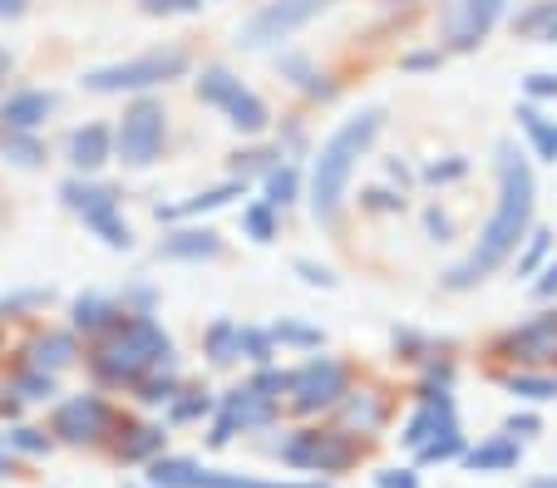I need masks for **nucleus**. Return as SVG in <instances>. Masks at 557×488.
Here are the masks:
<instances>
[{
    "instance_id": "aec40b11",
    "label": "nucleus",
    "mask_w": 557,
    "mask_h": 488,
    "mask_svg": "<svg viewBox=\"0 0 557 488\" xmlns=\"http://www.w3.org/2000/svg\"><path fill=\"white\" fill-rule=\"evenodd\" d=\"M267 202H272V208H292V202H296V168H292V163L267 168Z\"/></svg>"
},
{
    "instance_id": "6e6552de",
    "label": "nucleus",
    "mask_w": 557,
    "mask_h": 488,
    "mask_svg": "<svg viewBox=\"0 0 557 488\" xmlns=\"http://www.w3.org/2000/svg\"><path fill=\"white\" fill-rule=\"evenodd\" d=\"M109 425V410L99 395H79V400H70L60 410V420H54V429H60L64 439H99Z\"/></svg>"
},
{
    "instance_id": "c03bdc74",
    "label": "nucleus",
    "mask_w": 557,
    "mask_h": 488,
    "mask_svg": "<svg viewBox=\"0 0 557 488\" xmlns=\"http://www.w3.org/2000/svg\"><path fill=\"white\" fill-rule=\"evenodd\" d=\"M430 64H440V54H410V60H405V70H430Z\"/></svg>"
},
{
    "instance_id": "79ce46f5",
    "label": "nucleus",
    "mask_w": 557,
    "mask_h": 488,
    "mask_svg": "<svg viewBox=\"0 0 557 488\" xmlns=\"http://www.w3.org/2000/svg\"><path fill=\"white\" fill-rule=\"evenodd\" d=\"M508 429H513V435H518V429H523V435H533L537 420H533V414H513V420H508Z\"/></svg>"
},
{
    "instance_id": "4be33fe9",
    "label": "nucleus",
    "mask_w": 557,
    "mask_h": 488,
    "mask_svg": "<svg viewBox=\"0 0 557 488\" xmlns=\"http://www.w3.org/2000/svg\"><path fill=\"white\" fill-rule=\"evenodd\" d=\"M508 390L523 395V400H553L557 380H553V375H513V380H508Z\"/></svg>"
},
{
    "instance_id": "39448f33",
    "label": "nucleus",
    "mask_w": 557,
    "mask_h": 488,
    "mask_svg": "<svg viewBox=\"0 0 557 488\" xmlns=\"http://www.w3.org/2000/svg\"><path fill=\"white\" fill-rule=\"evenodd\" d=\"M114 149L128 168H148V163L158 159V149H163V104L138 99V104L124 114V124H119Z\"/></svg>"
},
{
    "instance_id": "c9c22d12",
    "label": "nucleus",
    "mask_w": 557,
    "mask_h": 488,
    "mask_svg": "<svg viewBox=\"0 0 557 488\" xmlns=\"http://www.w3.org/2000/svg\"><path fill=\"white\" fill-rule=\"evenodd\" d=\"M424 227H430V237H434V242H449V233H454V227H449V217H444V213H434V208H430V213H424Z\"/></svg>"
},
{
    "instance_id": "f257e3e1",
    "label": "nucleus",
    "mask_w": 557,
    "mask_h": 488,
    "mask_svg": "<svg viewBox=\"0 0 557 488\" xmlns=\"http://www.w3.org/2000/svg\"><path fill=\"white\" fill-rule=\"evenodd\" d=\"M528 217H533V168H528V159L513 143H498V208H494V217H488V227L469 262L444 272V287L469 291L473 281H484L508 252H518V242H523V233H528Z\"/></svg>"
},
{
    "instance_id": "4468645a",
    "label": "nucleus",
    "mask_w": 557,
    "mask_h": 488,
    "mask_svg": "<svg viewBox=\"0 0 557 488\" xmlns=\"http://www.w3.org/2000/svg\"><path fill=\"white\" fill-rule=\"evenodd\" d=\"M237 183H222V188H212V192H198V198H188V202H178V208H158V223H178V217H198V213H212V208H227L232 198H237Z\"/></svg>"
},
{
    "instance_id": "4c0bfd02",
    "label": "nucleus",
    "mask_w": 557,
    "mask_h": 488,
    "mask_svg": "<svg viewBox=\"0 0 557 488\" xmlns=\"http://www.w3.org/2000/svg\"><path fill=\"white\" fill-rule=\"evenodd\" d=\"M380 488H414V474H405V468H385V474H380Z\"/></svg>"
},
{
    "instance_id": "393cba45",
    "label": "nucleus",
    "mask_w": 557,
    "mask_h": 488,
    "mask_svg": "<svg viewBox=\"0 0 557 488\" xmlns=\"http://www.w3.org/2000/svg\"><path fill=\"white\" fill-rule=\"evenodd\" d=\"M74 355V346H70V336H50V340H35V361H50V365H64Z\"/></svg>"
},
{
    "instance_id": "20e7f679",
    "label": "nucleus",
    "mask_w": 557,
    "mask_h": 488,
    "mask_svg": "<svg viewBox=\"0 0 557 488\" xmlns=\"http://www.w3.org/2000/svg\"><path fill=\"white\" fill-rule=\"evenodd\" d=\"M60 198L70 202L74 213H85V227H95L99 237H104L114 252H124L134 237H128V223L119 217V192L114 188H104V183H64L60 188Z\"/></svg>"
},
{
    "instance_id": "72a5a7b5",
    "label": "nucleus",
    "mask_w": 557,
    "mask_h": 488,
    "mask_svg": "<svg viewBox=\"0 0 557 488\" xmlns=\"http://www.w3.org/2000/svg\"><path fill=\"white\" fill-rule=\"evenodd\" d=\"M296 272H301V281H311V287H336V276L315 262H296Z\"/></svg>"
},
{
    "instance_id": "a19ab883",
    "label": "nucleus",
    "mask_w": 557,
    "mask_h": 488,
    "mask_svg": "<svg viewBox=\"0 0 557 488\" xmlns=\"http://www.w3.org/2000/svg\"><path fill=\"white\" fill-rule=\"evenodd\" d=\"M366 198H370V208H400V198H395V192H366Z\"/></svg>"
},
{
    "instance_id": "c85d7f7f",
    "label": "nucleus",
    "mask_w": 557,
    "mask_h": 488,
    "mask_svg": "<svg viewBox=\"0 0 557 488\" xmlns=\"http://www.w3.org/2000/svg\"><path fill=\"white\" fill-rule=\"evenodd\" d=\"M158 445H163V435H158V429H134V439L124 445V459H144V454H153Z\"/></svg>"
},
{
    "instance_id": "f03ea898",
    "label": "nucleus",
    "mask_w": 557,
    "mask_h": 488,
    "mask_svg": "<svg viewBox=\"0 0 557 488\" xmlns=\"http://www.w3.org/2000/svg\"><path fill=\"white\" fill-rule=\"evenodd\" d=\"M380 128H385V109H360L356 118H346V124L326 138V149H321L315 173H311V213H315V223H336L341 198H346V183H350V173H356V159L375 143Z\"/></svg>"
},
{
    "instance_id": "ea45409f",
    "label": "nucleus",
    "mask_w": 557,
    "mask_h": 488,
    "mask_svg": "<svg viewBox=\"0 0 557 488\" xmlns=\"http://www.w3.org/2000/svg\"><path fill=\"white\" fill-rule=\"evenodd\" d=\"M537 297H557V266H547L543 281H537Z\"/></svg>"
},
{
    "instance_id": "412c9836",
    "label": "nucleus",
    "mask_w": 557,
    "mask_h": 488,
    "mask_svg": "<svg viewBox=\"0 0 557 488\" xmlns=\"http://www.w3.org/2000/svg\"><path fill=\"white\" fill-rule=\"evenodd\" d=\"M508 464H518L513 439H494V445H484V449H473L469 454V468H508Z\"/></svg>"
},
{
    "instance_id": "e433bc0d",
    "label": "nucleus",
    "mask_w": 557,
    "mask_h": 488,
    "mask_svg": "<svg viewBox=\"0 0 557 488\" xmlns=\"http://www.w3.org/2000/svg\"><path fill=\"white\" fill-rule=\"evenodd\" d=\"M198 414H208V400H183V404H173V420H198Z\"/></svg>"
},
{
    "instance_id": "1a4fd4ad",
    "label": "nucleus",
    "mask_w": 557,
    "mask_h": 488,
    "mask_svg": "<svg viewBox=\"0 0 557 488\" xmlns=\"http://www.w3.org/2000/svg\"><path fill=\"white\" fill-rule=\"evenodd\" d=\"M114 159V134H109L104 124H85L70 134V163L79 173H95L104 168V163Z\"/></svg>"
},
{
    "instance_id": "b1692460",
    "label": "nucleus",
    "mask_w": 557,
    "mask_h": 488,
    "mask_svg": "<svg viewBox=\"0 0 557 488\" xmlns=\"http://www.w3.org/2000/svg\"><path fill=\"white\" fill-rule=\"evenodd\" d=\"M282 70H286V75H296V85H301V89H311V95H331V85H315V79H321V75H315V70L301 60V54H286V60H282Z\"/></svg>"
},
{
    "instance_id": "f3484780",
    "label": "nucleus",
    "mask_w": 557,
    "mask_h": 488,
    "mask_svg": "<svg viewBox=\"0 0 557 488\" xmlns=\"http://www.w3.org/2000/svg\"><path fill=\"white\" fill-rule=\"evenodd\" d=\"M227 118H232V128H243V134H262L267 128V104L252 95V89H243V95L227 104Z\"/></svg>"
},
{
    "instance_id": "f8f14e48",
    "label": "nucleus",
    "mask_w": 557,
    "mask_h": 488,
    "mask_svg": "<svg viewBox=\"0 0 557 488\" xmlns=\"http://www.w3.org/2000/svg\"><path fill=\"white\" fill-rule=\"evenodd\" d=\"M282 459L286 464H301V468H336V464H346L350 459V449L346 445H326L321 435H301V439H292V445L282 449Z\"/></svg>"
},
{
    "instance_id": "58836bf2",
    "label": "nucleus",
    "mask_w": 557,
    "mask_h": 488,
    "mask_svg": "<svg viewBox=\"0 0 557 488\" xmlns=\"http://www.w3.org/2000/svg\"><path fill=\"white\" fill-rule=\"evenodd\" d=\"M54 385H50V375H30V380H25V395H30V400H40V395H50Z\"/></svg>"
},
{
    "instance_id": "7ed1b4c3",
    "label": "nucleus",
    "mask_w": 557,
    "mask_h": 488,
    "mask_svg": "<svg viewBox=\"0 0 557 488\" xmlns=\"http://www.w3.org/2000/svg\"><path fill=\"white\" fill-rule=\"evenodd\" d=\"M188 70V54L183 50H153V54H138V60L124 64H104V70H89L85 89L89 95H134V89H153V85H169Z\"/></svg>"
},
{
    "instance_id": "423d86ee",
    "label": "nucleus",
    "mask_w": 557,
    "mask_h": 488,
    "mask_svg": "<svg viewBox=\"0 0 557 488\" xmlns=\"http://www.w3.org/2000/svg\"><path fill=\"white\" fill-rule=\"evenodd\" d=\"M331 0H276V5H267V11H257L252 21H247V30H243V40L247 45H272V40H282V35H292V30H301L311 15H321Z\"/></svg>"
},
{
    "instance_id": "6ab92c4d",
    "label": "nucleus",
    "mask_w": 557,
    "mask_h": 488,
    "mask_svg": "<svg viewBox=\"0 0 557 488\" xmlns=\"http://www.w3.org/2000/svg\"><path fill=\"white\" fill-rule=\"evenodd\" d=\"M114 321V301L109 297H79L74 301V326H85V330H99Z\"/></svg>"
},
{
    "instance_id": "c756f323",
    "label": "nucleus",
    "mask_w": 557,
    "mask_h": 488,
    "mask_svg": "<svg viewBox=\"0 0 557 488\" xmlns=\"http://www.w3.org/2000/svg\"><path fill=\"white\" fill-rule=\"evenodd\" d=\"M547 247H553V233H533V242H528V252L518 256V272H523V276L533 272V266L547 256Z\"/></svg>"
},
{
    "instance_id": "473e14b6",
    "label": "nucleus",
    "mask_w": 557,
    "mask_h": 488,
    "mask_svg": "<svg viewBox=\"0 0 557 488\" xmlns=\"http://www.w3.org/2000/svg\"><path fill=\"white\" fill-rule=\"evenodd\" d=\"M243 351L252 355V361H267V355H272V340H267L262 330H243Z\"/></svg>"
},
{
    "instance_id": "f704fd0d",
    "label": "nucleus",
    "mask_w": 557,
    "mask_h": 488,
    "mask_svg": "<svg viewBox=\"0 0 557 488\" xmlns=\"http://www.w3.org/2000/svg\"><path fill=\"white\" fill-rule=\"evenodd\" d=\"M528 99H557V75H533L528 79Z\"/></svg>"
},
{
    "instance_id": "cd10ccee",
    "label": "nucleus",
    "mask_w": 557,
    "mask_h": 488,
    "mask_svg": "<svg viewBox=\"0 0 557 488\" xmlns=\"http://www.w3.org/2000/svg\"><path fill=\"white\" fill-rule=\"evenodd\" d=\"M459 449H463L459 429H444V435H440V439H430V445H424L420 454H424V459H454V454H459Z\"/></svg>"
},
{
    "instance_id": "9d476101",
    "label": "nucleus",
    "mask_w": 557,
    "mask_h": 488,
    "mask_svg": "<svg viewBox=\"0 0 557 488\" xmlns=\"http://www.w3.org/2000/svg\"><path fill=\"white\" fill-rule=\"evenodd\" d=\"M218 252H222V237L212 227H183V233L158 242V256H173V262H198V256H218Z\"/></svg>"
},
{
    "instance_id": "5701e85b",
    "label": "nucleus",
    "mask_w": 557,
    "mask_h": 488,
    "mask_svg": "<svg viewBox=\"0 0 557 488\" xmlns=\"http://www.w3.org/2000/svg\"><path fill=\"white\" fill-rule=\"evenodd\" d=\"M243 227L252 233V242H272V233H276L272 202H257V208H247V213H243Z\"/></svg>"
},
{
    "instance_id": "ddd939ff",
    "label": "nucleus",
    "mask_w": 557,
    "mask_h": 488,
    "mask_svg": "<svg viewBox=\"0 0 557 488\" xmlns=\"http://www.w3.org/2000/svg\"><path fill=\"white\" fill-rule=\"evenodd\" d=\"M504 15V0H463V21L454 25V45H479L488 30H494V21Z\"/></svg>"
},
{
    "instance_id": "dca6fc26",
    "label": "nucleus",
    "mask_w": 557,
    "mask_h": 488,
    "mask_svg": "<svg viewBox=\"0 0 557 488\" xmlns=\"http://www.w3.org/2000/svg\"><path fill=\"white\" fill-rule=\"evenodd\" d=\"M54 109V95H40V89H30V95H15L11 104H5V118H11L15 128H35L45 114Z\"/></svg>"
},
{
    "instance_id": "9b49d317",
    "label": "nucleus",
    "mask_w": 557,
    "mask_h": 488,
    "mask_svg": "<svg viewBox=\"0 0 557 488\" xmlns=\"http://www.w3.org/2000/svg\"><path fill=\"white\" fill-rule=\"evenodd\" d=\"M508 346H513L523 361H553L557 355V316H537V321H528V326H518L513 336H508Z\"/></svg>"
},
{
    "instance_id": "bb28decb",
    "label": "nucleus",
    "mask_w": 557,
    "mask_h": 488,
    "mask_svg": "<svg viewBox=\"0 0 557 488\" xmlns=\"http://www.w3.org/2000/svg\"><path fill=\"white\" fill-rule=\"evenodd\" d=\"M272 336H276V340H286V346H321V330L296 326V321H282V326H276Z\"/></svg>"
},
{
    "instance_id": "0eeeda50",
    "label": "nucleus",
    "mask_w": 557,
    "mask_h": 488,
    "mask_svg": "<svg viewBox=\"0 0 557 488\" xmlns=\"http://www.w3.org/2000/svg\"><path fill=\"white\" fill-rule=\"evenodd\" d=\"M296 390V410H321V404H336L346 395V371L336 361H311L301 375H292Z\"/></svg>"
},
{
    "instance_id": "7c9ffc66",
    "label": "nucleus",
    "mask_w": 557,
    "mask_h": 488,
    "mask_svg": "<svg viewBox=\"0 0 557 488\" xmlns=\"http://www.w3.org/2000/svg\"><path fill=\"white\" fill-rule=\"evenodd\" d=\"M148 15H193L202 11V0H144Z\"/></svg>"
},
{
    "instance_id": "a211bd4d",
    "label": "nucleus",
    "mask_w": 557,
    "mask_h": 488,
    "mask_svg": "<svg viewBox=\"0 0 557 488\" xmlns=\"http://www.w3.org/2000/svg\"><path fill=\"white\" fill-rule=\"evenodd\" d=\"M208 351H212V361H237L243 355V330L232 326V321H218V326L208 330Z\"/></svg>"
},
{
    "instance_id": "a878e982",
    "label": "nucleus",
    "mask_w": 557,
    "mask_h": 488,
    "mask_svg": "<svg viewBox=\"0 0 557 488\" xmlns=\"http://www.w3.org/2000/svg\"><path fill=\"white\" fill-rule=\"evenodd\" d=\"M553 25H557V0H547V5H537V11H528L523 15V21H518V30H523V35H537V30H553Z\"/></svg>"
},
{
    "instance_id": "2f4dec72",
    "label": "nucleus",
    "mask_w": 557,
    "mask_h": 488,
    "mask_svg": "<svg viewBox=\"0 0 557 488\" xmlns=\"http://www.w3.org/2000/svg\"><path fill=\"white\" fill-rule=\"evenodd\" d=\"M463 173H469V163L449 159V163H430V168H424V178H430V183H454V178H463Z\"/></svg>"
},
{
    "instance_id": "37998d69",
    "label": "nucleus",
    "mask_w": 557,
    "mask_h": 488,
    "mask_svg": "<svg viewBox=\"0 0 557 488\" xmlns=\"http://www.w3.org/2000/svg\"><path fill=\"white\" fill-rule=\"evenodd\" d=\"M15 445H21V449H45V439L35 435V429H21V435H15Z\"/></svg>"
},
{
    "instance_id": "2eb2a0df",
    "label": "nucleus",
    "mask_w": 557,
    "mask_h": 488,
    "mask_svg": "<svg viewBox=\"0 0 557 488\" xmlns=\"http://www.w3.org/2000/svg\"><path fill=\"white\" fill-rule=\"evenodd\" d=\"M237 95H243V79L232 75V70H222V64H212V70H202V79H198V99H202V104H218V109H227Z\"/></svg>"
}]
</instances>
